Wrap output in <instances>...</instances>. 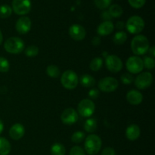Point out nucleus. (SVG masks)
Masks as SVG:
<instances>
[{
  "mask_svg": "<svg viewBox=\"0 0 155 155\" xmlns=\"http://www.w3.org/2000/svg\"><path fill=\"white\" fill-rule=\"evenodd\" d=\"M2 42H3V35H2V33L1 30H0V45L2 43Z\"/></svg>",
  "mask_w": 155,
  "mask_h": 155,
  "instance_id": "43",
  "label": "nucleus"
},
{
  "mask_svg": "<svg viewBox=\"0 0 155 155\" xmlns=\"http://www.w3.org/2000/svg\"><path fill=\"white\" fill-rule=\"evenodd\" d=\"M126 28L129 33L137 34L141 33L145 28V21L141 17L135 15L130 17L126 24Z\"/></svg>",
  "mask_w": 155,
  "mask_h": 155,
  "instance_id": "5",
  "label": "nucleus"
},
{
  "mask_svg": "<svg viewBox=\"0 0 155 155\" xmlns=\"http://www.w3.org/2000/svg\"><path fill=\"white\" fill-rule=\"evenodd\" d=\"M78 113L83 117H90L94 114L95 105L93 101L90 99H83L78 104Z\"/></svg>",
  "mask_w": 155,
  "mask_h": 155,
  "instance_id": "7",
  "label": "nucleus"
},
{
  "mask_svg": "<svg viewBox=\"0 0 155 155\" xmlns=\"http://www.w3.org/2000/svg\"><path fill=\"white\" fill-rule=\"evenodd\" d=\"M120 80L124 84L130 85L133 82L134 77H133V75H132L131 74H130V73H125V74H124L121 76Z\"/></svg>",
  "mask_w": 155,
  "mask_h": 155,
  "instance_id": "33",
  "label": "nucleus"
},
{
  "mask_svg": "<svg viewBox=\"0 0 155 155\" xmlns=\"http://www.w3.org/2000/svg\"><path fill=\"white\" fill-rule=\"evenodd\" d=\"M127 100L130 104L133 105H138V104H140L143 101V95L139 91L133 89L127 92Z\"/></svg>",
  "mask_w": 155,
  "mask_h": 155,
  "instance_id": "16",
  "label": "nucleus"
},
{
  "mask_svg": "<svg viewBox=\"0 0 155 155\" xmlns=\"http://www.w3.org/2000/svg\"><path fill=\"white\" fill-rule=\"evenodd\" d=\"M10 64L5 58L0 57V73H6L9 71Z\"/></svg>",
  "mask_w": 155,
  "mask_h": 155,
  "instance_id": "30",
  "label": "nucleus"
},
{
  "mask_svg": "<svg viewBox=\"0 0 155 155\" xmlns=\"http://www.w3.org/2000/svg\"><path fill=\"white\" fill-rule=\"evenodd\" d=\"M12 8L17 15H27L31 9V0H13Z\"/></svg>",
  "mask_w": 155,
  "mask_h": 155,
  "instance_id": "9",
  "label": "nucleus"
},
{
  "mask_svg": "<svg viewBox=\"0 0 155 155\" xmlns=\"http://www.w3.org/2000/svg\"><path fill=\"white\" fill-rule=\"evenodd\" d=\"M24 42L19 37H10L5 42L4 48L7 52L13 54H18L24 48Z\"/></svg>",
  "mask_w": 155,
  "mask_h": 155,
  "instance_id": "3",
  "label": "nucleus"
},
{
  "mask_svg": "<svg viewBox=\"0 0 155 155\" xmlns=\"http://www.w3.org/2000/svg\"><path fill=\"white\" fill-rule=\"evenodd\" d=\"M61 120L64 124L72 125L75 124L78 120V114L75 109L72 107H68L62 112Z\"/></svg>",
  "mask_w": 155,
  "mask_h": 155,
  "instance_id": "12",
  "label": "nucleus"
},
{
  "mask_svg": "<svg viewBox=\"0 0 155 155\" xmlns=\"http://www.w3.org/2000/svg\"><path fill=\"white\" fill-rule=\"evenodd\" d=\"M152 82L153 76L151 73H141L135 79V86L139 89H145L151 86Z\"/></svg>",
  "mask_w": 155,
  "mask_h": 155,
  "instance_id": "11",
  "label": "nucleus"
},
{
  "mask_svg": "<svg viewBox=\"0 0 155 155\" xmlns=\"http://www.w3.org/2000/svg\"><path fill=\"white\" fill-rule=\"evenodd\" d=\"M85 139L84 148L86 153L89 155L98 154L102 145L101 138L95 134H90Z\"/></svg>",
  "mask_w": 155,
  "mask_h": 155,
  "instance_id": "2",
  "label": "nucleus"
},
{
  "mask_svg": "<svg viewBox=\"0 0 155 155\" xmlns=\"http://www.w3.org/2000/svg\"><path fill=\"white\" fill-rule=\"evenodd\" d=\"M103 65V60L101 58L97 57L92 59L89 64V68L92 71H98Z\"/></svg>",
  "mask_w": 155,
  "mask_h": 155,
  "instance_id": "25",
  "label": "nucleus"
},
{
  "mask_svg": "<svg viewBox=\"0 0 155 155\" xmlns=\"http://www.w3.org/2000/svg\"><path fill=\"white\" fill-rule=\"evenodd\" d=\"M15 29L20 34H26L31 29V21L27 16H23L17 21Z\"/></svg>",
  "mask_w": 155,
  "mask_h": 155,
  "instance_id": "14",
  "label": "nucleus"
},
{
  "mask_svg": "<svg viewBox=\"0 0 155 155\" xmlns=\"http://www.w3.org/2000/svg\"><path fill=\"white\" fill-rule=\"evenodd\" d=\"M148 51H149V54H151V56L152 58L155 57V48L154 46H152L151 47V48H149V49H148Z\"/></svg>",
  "mask_w": 155,
  "mask_h": 155,
  "instance_id": "41",
  "label": "nucleus"
},
{
  "mask_svg": "<svg viewBox=\"0 0 155 155\" xmlns=\"http://www.w3.org/2000/svg\"><path fill=\"white\" fill-rule=\"evenodd\" d=\"M101 155H116L115 151L114 148H110V147H107L105 148L101 152Z\"/></svg>",
  "mask_w": 155,
  "mask_h": 155,
  "instance_id": "37",
  "label": "nucleus"
},
{
  "mask_svg": "<svg viewBox=\"0 0 155 155\" xmlns=\"http://www.w3.org/2000/svg\"><path fill=\"white\" fill-rule=\"evenodd\" d=\"M69 35L76 41H81L85 39L86 35V30L80 24H73L69 28Z\"/></svg>",
  "mask_w": 155,
  "mask_h": 155,
  "instance_id": "13",
  "label": "nucleus"
},
{
  "mask_svg": "<svg viewBox=\"0 0 155 155\" xmlns=\"http://www.w3.org/2000/svg\"><path fill=\"white\" fill-rule=\"evenodd\" d=\"M79 78L77 74L71 70H68L62 74L61 77V83L65 89L72 90L78 85Z\"/></svg>",
  "mask_w": 155,
  "mask_h": 155,
  "instance_id": "4",
  "label": "nucleus"
},
{
  "mask_svg": "<svg viewBox=\"0 0 155 155\" xmlns=\"http://www.w3.org/2000/svg\"><path fill=\"white\" fill-rule=\"evenodd\" d=\"M100 42H101V39H100V38L98 37V36H95V37L92 39V44H93L94 45H99Z\"/></svg>",
  "mask_w": 155,
  "mask_h": 155,
  "instance_id": "40",
  "label": "nucleus"
},
{
  "mask_svg": "<svg viewBox=\"0 0 155 155\" xmlns=\"http://www.w3.org/2000/svg\"><path fill=\"white\" fill-rule=\"evenodd\" d=\"M12 8L8 5H0V18H8L12 15Z\"/></svg>",
  "mask_w": 155,
  "mask_h": 155,
  "instance_id": "27",
  "label": "nucleus"
},
{
  "mask_svg": "<svg viewBox=\"0 0 155 155\" xmlns=\"http://www.w3.org/2000/svg\"><path fill=\"white\" fill-rule=\"evenodd\" d=\"M10 142L4 137H0V155H8L11 152Z\"/></svg>",
  "mask_w": 155,
  "mask_h": 155,
  "instance_id": "20",
  "label": "nucleus"
},
{
  "mask_svg": "<svg viewBox=\"0 0 155 155\" xmlns=\"http://www.w3.org/2000/svg\"><path fill=\"white\" fill-rule=\"evenodd\" d=\"M108 12L110 13V15H111L112 18H120V17L123 15V8L120 5H112L110 6V8H109Z\"/></svg>",
  "mask_w": 155,
  "mask_h": 155,
  "instance_id": "24",
  "label": "nucleus"
},
{
  "mask_svg": "<svg viewBox=\"0 0 155 155\" xmlns=\"http://www.w3.org/2000/svg\"><path fill=\"white\" fill-rule=\"evenodd\" d=\"M88 95H89V98H91L92 99H96L99 95V90L98 89H95V88L92 89L88 92Z\"/></svg>",
  "mask_w": 155,
  "mask_h": 155,
  "instance_id": "36",
  "label": "nucleus"
},
{
  "mask_svg": "<svg viewBox=\"0 0 155 155\" xmlns=\"http://www.w3.org/2000/svg\"><path fill=\"white\" fill-rule=\"evenodd\" d=\"M85 139V133L82 131H77L71 136V141L74 143H80Z\"/></svg>",
  "mask_w": 155,
  "mask_h": 155,
  "instance_id": "28",
  "label": "nucleus"
},
{
  "mask_svg": "<svg viewBox=\"0 0 155 155\" xmlns=\"http://www.w3.org/2000/svg\"><path fill=\"white\" fill-rule=\"evenodd\" d=\"M97 127H98V124H97L96 120L94 118H89L86 120L84 124V130L89 133H94L97 130Z\"/></svg>",
  "mask_w": 155,
  "mask_h": 155,
  "instance_id": "21",
  "label": "nucleus"
},
{
  "mask_svg": "<svg viewBox=\"0 0 155 155\" xmlns=\"http://www.w3.org/2000/svg\"><path fill=\"white\" fill-rule=\"evenodd\" d=\"M127 39V34L124 31H118L113 37V42L117 45H122Z\"/></svg>",
  "mask_w": 155,
  "mask_h": 155,
  "instance_id": "23",
  "label": "nucleus"
},
{
  "mask_svg": "<svg viewBox=\"0 0 155 155\" xmlns=\"http://www.w3.org/2000/svg\"><path fill=\"white\" fill-rule=\"evenodd\" d=\"M149 48V41L148 38L143 35H137L132 39L131 49L136 56L145 54L148 52Z\"/></svg>",
  "mask_w": 155,
  "mask_h": 155,
  "instance_id": "1",
  "label": "nucleus"
},
{
  "mask_svg": "<svg viewBox=\"0 0 155 155\" xmlns=\"http://www.w3.org/2000/svg\"><path fill=\"white\" fill-rule=\"evenodd\" d=\"M50 151L51 155H65L66 149L62 144L54 143L51 145Z\"/></svg>",
  "mask_w": 155,
  "mask_h": 155,
  "instance_id": "22",
  "label": "nucleus"
},
{
  "mask_svg": "<svg viewBox=\"0 0 155 155\" xmlns=\"http://www.w3.org/2000/svg\"><path fill=\"white\" fill-rule=\"evenodd\" d=\"M112 0H95V4L99 9H105L111 4Z\"/></svg>",
  "mask_w": 155,
  "mask_h": 155,
  "instance_id": "32",
  "label": "nucleus"
},
{
  "mask_svg": "<svg viewBox=\"0 0 155 155\" xmlns=\"http://www.w3.org/2000/svg\"><path fill=\"white\" fill-rule=\"evenodd\" d=\"M141 130L136 124H131L126 130V136L130 141H136L140 136Z\"/></svg>",
  "mask_w": 155,
  "mask_h": 155,
  "instance_id": "18",
  "label": "nucleus"
},
{
  "mask_svg": "<svg viewBox=\"0 0 155 155\" xmlns=\"http://www.w3.org/2000/svg\"><path fill=\"white\" fill-rule=\"evenodd\" d=\"M106 68L111 73H118L123 68V61L118 56L111 54L108 55L105 59Z\"/></svg>",
  "mask_w": 155,
  "mask_h": 155,
  "instance_id": "10",
  "label": "nucleus"
},
{
  "mask_svg": "<svg viewBox=\"0 0 155 155\" xmlns=\"http://www.w3.org/2000/svg\"><path fill=\"white\" fill-rule=\"evenodd\" d=\"M3 130H4V124H3L2 120H0V135H1L2 133L3 132Z\"/></svg>",
  "mask_w": 155,
  "mask_h": 155,
  "instance_id": "42",
  "label": "nucleus"
},
{
  "mask_svg": "<svg viewBox=\"0 0 155 155\" xmlns=\"http://www.w3.org/2000/svg\"><path fill=\"white\" fill-rule=\"evenodd\" d=\"M146 0H128L130 5L134 8H141L145 4Z\"/></svg>",
  "mask_w": 155,
  "mask_h": 155,
  "instance_id": "34",
  "label": "nucleus"
},
{
  "mask_svg": "<svg viewBox=\"0 0 155 155\" xmlns=\"http://www.w3.org/2000/svg\"><path fill=\"white\" fill-rule=\"evenodd\" d=\"M46 74L51 78H58L60 76V69L56 65H49L46 68Z\"/></svg>",
  "mask_w": 155,
  "mask_h": 155,
  "instance_id": "26",
  "label": "nucleus"
},
{
  "mask_svg": "<svg viewBox=\"0 0 155 155\" xmlns=\"http://www.w3.org/2000/svg\"><path fill=\"white\" fill-rule=\"evenodd\" d=\"M143 61V64L145 68L147 69L152 70L154 69L155 67V61L154 58L152 57H145Z\"/></svg>",
  "mask_w": 155,
  "mask_h": 155,
  "instance_id": "31",
  "label": "nucleus"
},
{
  "mask_svg": "<svg viewBox=\"0 0 155 155\" xmlns=\"http://www.w3.org/2000/svg\"><path fill=\"white\" fill-rule=\"evenodd\" d=\"M25 133L24 127L21 124H15L9 130V136L14 140L22 139Z\"/></svg>",
  "mask_w": 155,
  "mask_h": 155,
  "instance_id": "15",
  "label": "nucleus"
},
{
  "mask_svg": "<svg viewBox=\"0 0 155 155\" xmlns=\"http://www.w3.org/2000/svg\"><path fill=\"white\" fill-rule=\"evenodd\" d=\"M98 85L100 90L104 92H114L119 86L117 80L111 77H107L102 78L98 82Z\"/></svg>",
  "mask_w": 155,
  "mask_h": 155,
  "instance_id": "8",
  "label": "nucleus"
},
{
  "mask_svg": "<svg viewBox=\"0 0 155 155\" xmlns=\"http://www.w3.org/2000/svg\"><path fill=\"white\" fill-rule=\"evenodd\" d=\"M80 83L84 87L91 88L95 86L96 82H95V78L92 76L89 75V74H84V75L80 77Z\"/></svg>",
  "mask_w": 155,
  "mask_h": 155,
  "instance_id": "19",
  "label": "nucleus"
},
{
  "mask_svg": "<svg viewBox=\"0 0 155 155\" xmlns=\"http://www.w3.org/2000/svg\"><path fill=\"white\" fill-rule=\"evenodd\" d=\"M126 66L130 74H139L143 71V61L139 56H131L127 59Z\"/></svg>",
  "mask_w": 155,
  "mask_h": 155,
  "instance_id": "6",
  "label": "nucleus"
},
{
  "mask_svg": "<svg viewBox=\"0 0 155 155\" xmlns=\"http://www.w3.org/2000/svg\"><path fill=\"white\" fill-rule=\"evenodd\" d=\"M70 155H86V153L81 147L74 146L71 149Z\"/></svg>",
  "mask_w": 155,
  "mask_h": 155,
  "instance_id": "35",
  "label": "nucleus"
},
{
  "mask_svg": "<svg viewBox=\"0 0 155 155\" xmlns=\"http://www.w3.org/2000/svg\"><path fill=\"white\" fill-rule=\"evenodd\" d=\"M114 26L111 21H104L97 28V33L99 36H105L110 35L114 31Z\"/></svg>",
  "mask_w": 155,
  "mask_h": 155,
  "instance_id": "17",
  "label": "nucleus"
},
{
  "mask_svg": "<svg viewBox=\"0 0 155 155\" xmlns=\"http://www.w3.org/2000/svg\"><path fill=\"white\" fill-rule=\"evenodd\" d=\"M101 17L104 21H110V20H111L112 18L111 15H110L108 11H104V12H103L102 13H101Z\"/></svg>",
  "mask_w": 155,
  "mask_h": 155,
  "instance_id": "38",
  "label": "nucleus"
},
{
  "mask_svg": "<svg viewBox=\"0 0 155 155\" xmlns=\"http://www.w3.org/2000/svg\"><path fill=\"white\" fill-rule=\"evenodd\" d=\"M39 54V48L36 45H30L25 49V55L27 57H35Z\"/></svg>",
  "mask_w": 155,
  "mask_h": 155,
  "instance_id": "29",
  "label": "nucleus"
},
{
  "mask_svg": "<svg viewBox=\"0 0 155 155\" xmlns=\"http://www.w3.org/2000/svg\"><path fill=\"white\" fill-rule=\"evenodd\" d=\"M116 27L118 30H123L125 27V24L123 21H118L116 24Z\"/></svg>",
  "mask_w": 155,
  "mask_h": 155,
  "instance_id": "39",
  "label": "nucleus"
}]
</instances>
